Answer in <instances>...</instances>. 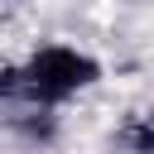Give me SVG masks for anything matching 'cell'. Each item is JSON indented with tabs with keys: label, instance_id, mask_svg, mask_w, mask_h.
<instances>
[{
	"label": "cell",
	"instance_id": "obj_1",
	"mask_svg": "<svg viewBox=\"0 0 154 154\" xmlns=\"http://www.w3.org/2000/svg\"><path fill=\"white\" fill-rule=\"evenodd\" d=\"M10 77H14V82H5L10 91H24L34 101H63V96H72L77 87H87L96 77V63L72 53V48H38L29 58V67L10 72Z\"/></svg>",
	"mask_w": 154,
	"mask_h": 154
}]
</instances>
